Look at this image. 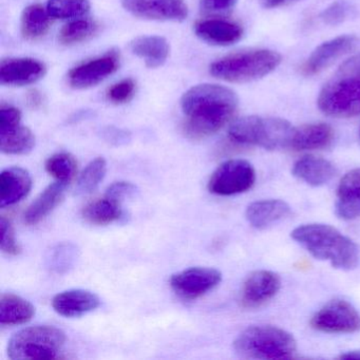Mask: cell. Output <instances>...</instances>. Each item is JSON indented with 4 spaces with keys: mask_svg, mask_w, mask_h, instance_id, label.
Here are the masks:
<instances>
[{
    "mask_svg": "<svg viewBox=\"0 0 360 360\" xmlns=\"http://www.w3.org/2000/svg\"><path fill=\"white\" fill-rule=\"evenodd\" d=\"M281 288V279L271 271H256L248 276L241 290V303L246 309H257L271 301Z\"/></svg>",
    "mask_w": 360,
    "mask_h": 360,
    "instance_id": "obj_13",
    "label": "cell"
},
{
    "mask_svg": "<svg viewBox=\"0 0 360 360\" xmlns=\"http://www.w3.org/2000/svg\"><path fill=\"white\" fill-rule=\"evenodd\" d=\"M238 355L250 359L294 358L297 342L290 333L274 326H254L244 330L233 342Z\"/></svg>",
    "mask_w": 360,
    "mask_h": 360,
    "instance_id": "obj_4",
    "label": "cell"
},
{
    "mask_svg": "<svg viewBox=\"0 0 360 360\" xmlns=\"http://www.w3.org/2000/svg\"><path fill=\"white\" fill-rule=\"evenodd\" d=\"M35 146V136L22 124L0 128V149L7 155H26Z\"/></svg>",
    "mask_w": 360,
    "mask_h": 360,
    "instance_id": "obj_26",
    "label": "cell"
},
{
    "mask_svg": "<svg viewBox=\"0 0 360 360\" xmlns=\"http://www.w3.org/2000/svg\"><path fill=\"white\" fill-rule=\"evenodd\" d=\"M41 94L37 91L31 92L30 96H29V104H30L32 107H37L41 105Z\"/></svg>",
    "mask_w": 360,
    "mask_h": 360,
    "instance_id": "obj_43",
    "label": "cell"
},
{
    "mask_svg": "<svg viewBox=\"0 0 360 360\" xmlns=\"http://www.w3.org/2000/svg\"><path fill=\"white\" fill-rule=\"evenodd\" d=\"M261 6L265 9H275V8L284 7L290 4L298 3L301 0H259Z\"/></svg>",
    "mask_w": 360,
    "mask_h": 360,
    "instance_id": "obj_41",
    "label": "cell"
},
{
    "mask_svg": "<svg viewBox=\"0 0 360 360\" xmlns=\"http://www.w3.org/2000/svg\"><path fill=\"white\" fill-rule=\"evenodd\" d=\"M290 237L315 259L328 261L333 267L352 271L359 261V250L353 240L328 224L309 223L296 227Z\"/></svg>",
    "mask_w": 360,
    "mask_h": 360,
    "instance_id": "obj_2",
    "label": "cell"
},
{
    "mask_svg": "<svg viewBox=\"0 0 360 360\" xmlns=\"http://www.w3.org/2000/svg\"><path fill=\"white\" fill-rule=\"evenodd\" d=\"M120 58L112 51L102 58L84 63L69 72V84L75 89H86L102 83L107 77L117 72Z\"/></svg>",
    "mask_w": 360,
    "mask_h": 360,
    "instance_id": "obj_14",
    "label": "cell"
},
{
    "mask_svg": "<svg viewBox=\"0 0 360 360\" xmlns=\"http://www.w3.org/2000/svg\"><path fill=\"white\" fill-rule=\"evenodd\" d=\"M222 281L220 271L212 267H191L170 278V286L181 298L193 300L219 285Z\"/></svg>",
    "mask_w": 360,
    "mask_h": 360,
    "instance_id": "obj_10",
    "label": "cell"
},
{
    "mask_svg": "<svg viewBox=\"0 0 360 360\" xmlns=\"http://www.w3.org/2000/svg\"><path fill=\"white\" fill-rule=\"evenodd\" d=\"M335 210L345 221L360 217V168L347 172L337 188Z\"/></svg>",
    "mask_w": 360,
    "mask_h": 360,
    "instance_id": "obj_17",
    "label": "cell"
},
{
    "mask_svg": "<svg viewBox=\"0 0 360 360\" xmlns=\"http://www.w3.org/2000/svg\"><path fill=\"white\" fill-rule=\"evenodd\" d=\"M136 193H138V187L136 185L126 181H120V182L113 183L107 188L105 197L123 204L126 200L136 197Z\"/></svg>",
    "mask_w": 360,
    "mask_h": 360,
    "instance_id": "obj_37",
    "label": "cell"
},
{
    "mask_svg": "<svg viewBox=\"0 0 360 360\" xmlns=\"http://www.w3.org/2000/svg\"><path fill=\"white\" fill-rule=\"evenodd\" d=\"M360 47V39L355 35H341L318 46L302 67L303 75L313 77L328 68L335 60Z\"/></svg>",
    "mask_w": 360,
    "mask_h": 360,
    "instance_id": "obj_12",
    "label": "cell"
},
{
    "mask_svg": "<svg viewBox=\"0 0 360 360\" xmlns=\"http://www.w3.org/2000/svg\"><path fill=\"white\" fill-rule=\"evenodd\" d=\"M295 130L296 128L286 120L250 115L233 122L229 126V136L238 144L277 150L290 148Z\"/></svg>",
    "mask_w": 360,
    "mask_h": 360,
    "instance_id": "obj_5",
    "label": "cell"
},
{
    "mask_svg": "<svg viewBox=\"0 0 360 360\" xmlns=\"http://www.w3.org/2000/svg\"><path fill=\"white\" fill-rule=\"evenodd\" d=\"M22 113L15 107H1L0 109V128L10 127V126L20 124Z\"/></svg>",
    "mask_w": 360,
    "mask_h": 360,
    "instance_id": "obj_39",
    "label": "cell"
},
{
    "mask_svg": "<svg viewBox=\"0 0 360 360\" xmlns=\"http://www.w3.org/2000/svg\"><path fill=\"white\" fill-rule=\"evenodd\" d=\"M79 258V250L71 242L56 244L46 255V266L51 273L65 275L75 269Z\"/></svg>",
    "mask_w": 360,
    "mask_h": 360,
    "instance_id": "obj_27",
    "label": "cell"
},
{
    "mask_svg": "<svg viewBox=\"0 0 360 360\" xmlns=\"http://www.w3.org/2000/svg\"><path fill=\"white\" fill-rule=\"evenodd\" d=\"M101 134L107 143L115 145V146H122V145L128 144L131 141V134L129 131L112 127V126L104 128Z\"/></svg>",
    "mask_w": 360,
    "mask_h": 360,
    "instance_id": "obj_38",
    "label": "cell"
},
{
    "mask_svg": "<svg viewBox=\"0 0 360 360\" xmlns=\"http://www.w3.org/2000/svg\"><path fill=\"white\" fill-rule=\"evenodd\" d=\"M35 309L28 300L14 294H4L0 299V324L18 326L30 321Z\"/></svg>",
    "mask_w": 360,
    "mask_h": 360,
    "instance_id": "obj_25",
    "label": "cell"
},
{
    "mask_svg": "<svg viewBox=\"0 0 360 360\" xmlns=\"http://www.w3.org/2000/svg\"><path fill=\"white\" fill-rule=\"evenodd\" d=\"M32 188L30 174L22 167H10L0 174V207L22 201Z\"/></svg>",
    "mask_w": 360,
    "mask_h": 360,
    "instance_id": "obj_19",
    "label": "cell"
},
{
    "mask_svg": "<svg viewBox=\"0 0 360 360\" xmlns=\"http://www.w3.org/2000/svg\"><path fill=\"white\" fill-rule=\"evenodd\" d=\"M238 103L237 94L223 86L203 84L191 88L181 100L187 136L198 140L216 134L233 117Z\"/></svg>",
    "mask_w": 360,
    "mask_h": 360,
    "instance_id": "obj_1",
    "label": "cell"
},
{
    "mask_svg": "<svg viewBox=\"0 0 360 360\" xmlns=\"http://www.w3.org/2000/svg\"><path fill=\"white\" fill-rule=\"evenodd\" d=\"M98 26L91 20H77L67 24L60 33V41L63 45L70 46L83 43L94 37Z\"/></svg>",
    "mask_w": 360,
    "mask_h": 360,
    "instance_id": "obj_32",
    "label": "cell"
},
{
    "mask_svg": "<svg viewBox=\"0 0 360 360\" xmlns=\"http://www.w3.org/2000/svg\"><path fill=\"white\" fill-rule=\"evenodd\" d=\"M355 11L353 4L349 3L347 0H337L321 12L320 18L328 26H338L349 18H353Z\"/></svg>",
    "mask_w": 360,
    "mask_h": 360,
    "instance_id": "obj_34",
    "label": "cell"
},
{
    "mask_svg": "<svg viewBox=\"0 0 360 360\" xmlns=\"http://www.w3.org/2000/svg\"><path fill=\"white\" fill-rule=\"evenodd\" d=\"M311 324L322 333L351 334L360 330V314L347 300L334 299L313 316Z\"/></svg>",
    "mask_w": 360,
    "mask_h": 360,
    "instance_id": "obj_9",
    "label": "cell"
},
{
    "mask_svg": "<svg viewBox=\"0 0 360 360\" xmlns=\"http://www.w3.org/2000/svg\"><path fill=\"white\" fill-rule=\"evenodd\" d=\"M68 184L56 181L50 184L25 212V222L29 225L37 224L51 214L65 198V193Z\"/></svg>",
    "mask_w": 360,
    "mask_h": 360,
    "instance_id": "obj_23",
    "label": "cell"
},
{
    "mask_svg": "<svg viewBox=\"0 0 360 360\" xmlns=\"http://www.w3.org/2000/svg\"><path fill=\"white\" fill-rule=\"evenodd\" d=\"M237 0H202V9L206 12H225L233 8Z\"/></svg>",
    "mask_w": 360,
    "mask_h": 360,
    "instance_id": "obj_40",
    "label": "cell"
},
{
    "mask_svg": "<svg viewBox=\"0 0 360 360\" xmlns=\"http://www.w3.org/2000/svg\"><path fill=\"white\" fill-rule=\"evenodd\" d=\"M132 15L145 20L182 22L188 15L183 0H121Z\"/></svg>",
    "mask_w": 360,
    "mask_h": 360,
    "instance_id": "obj_11",
    "label": "cell"
},
{
    "mask_svg": "<svg viewBox=\"0 0 360 360\" xmlns=\"http://www.w3.org/2000/svg\"><path fill=\"white\" fill-rule=\"evenodd\" d=\"M89 0H49L47 11L51 18L60 20L81 18L89 12Z\"/></svg>",
    "mask_w": 360,
    "mask_h": 360,
    "instance_id": "obj_33",
    "label": "cell"
},
{
    "mask_svg": "<svg viewBox=\"0 0 360 360\" xmlns=\"http://www.w3.org/2000/svg\"><path fill=\"white\" fill-rule=\"evenodd\" d=\"M292 176L313 187L323 186L332 181L336 168L328 160L315 155H305L292 166Z\"/></svg>",
    "mask_w": 360,
    "mask_h": 360,
    "instance_id": "obj_20",
    "label": "cell"
},
{
    "mask_svg": "<svg viewBox=\"0 0 360 360\" xmlns=\"http://www.w3.org/2000/svg\"><path fill=\"white\" fill-rule=\"evenodd\" d=\"M50 14L41 6L32 5L22 15V33L26 39H37L48 32L51 24Z\"/></svg>",
    "mask_w": 360,
    "mask_h": 360,
    "instance_id": "obj_29",
    "label": "cell"
},
{
    "mask_svg": "<svg viewBox=\"0 0 360 360\" xmlns=\"http://www.w3.org/2000/svg\"><path fill=\"white\" fill-rule=\"evenodd\" d=\"M0 229H1V242H0L1 250L10 256H16L20 254V248L16 242L13 226L5 217H1L0 219Z\"/></svg>",
    "mask_w": 360,
    "mask_h": 360,
    "instance_id": "obj_35",
    "label": "cell"
},
{
    "mask_svg": "<svg viewBox=\"0 0 360 360\" xmlns=\"http://www.w3.org/2000/svg\"><path fill=\"white\" fill-rule=\"evenodd\" d=\"M340 359H359L360 360V349H351V351L345 352L339 356Z\"/></svg>",
    "mask_w": 360,
    "mask_h": 360,
    "instance_id": "obj_42",
    "label": "cell"
},
{
    "mask_svg": "<svg viewBox=\"0 0 360 360\" xmlns=\"http://www.w3.org/2000/svg\"><path fill=\"white\" fill-rule=\"evenodd\" d=\"M45 167L56 181L69 184L77 174V162L70 153H58L47 160Z\"/></svg>",
    "mask_w": 360,
    "mask_h": 360,
    "instance_id": "obj_31",
    "label": "cell"
},
{
    "mask_svg": "<svg viewBox=\"0 0 360 360\" xmlns=\"http://www.w3.org/2000/svg\"><path fill=\"white\" fill-rule=\"evenodd\" d=\"M130 51L142 58L148 68L163 66L169 56V44L162 37H140L129 45Z\"/></svg>",
    "mask_w": 360,
    "mask_h": 360,
    "instance_id": "obj_24",
    "label": "cell"
},
{
    "mask_svg": "<svg viewBox=\"0 0 360 360\" xmlns=\"http://www.w3.org/2000/svg\"><path fill=\"white\" fill-rule=\"evenodd\" d=\"M107 172V162L100 157L92 160L79 176L77 185V195H89L98 188L100 183L104 180Z\"/></svg>",
    "mask_w": 360,
    "mask_h": 360,
    "instance_id": "obj_30",
    "label": "cell"
},
{
    "mask_svg": "<svg viewBox=\"0 0 360 360\" xmlns=\"http://www.w3.org/2000/svg\"><path fill=\"white\" fill-rule=\"evenodd\" d=\"M334 140V130L326 123L309 124L296 128L290 149L297 151L317 150L330 146Z\"/></svg>",
    "mask_w": 360,
    "mask_h": 360,
    "instance_id": "obj_22",
    "label": "cell"
},
{
    "mask_svg": "<svg viewBox=\"0 0 360 360\" xmlns=\"http://www.w3.org/2000/svg\"><path fill=\"white\" fill-rule=\"evenodd\" d=\"M278 52L269 49L250 50L231 54L210 65V75L231 83H248L266 77L281 64Z\"/></svg>",
    "mask_w": 360,
    "mask_h": 360,
    "instance_id": "obj_6",
    "label": "cell"
},
{
    "mask_svg": "<svg viewBox=\"0 0 360 360\" xmlns=\"http://www.w3.org/2000/svg\"><path fill=\"white\" fill-rule=\"evenodd\" d=\"M66 342V334L52 326L22 328L13 335L8 345L10 359H53Z\"/></svg>",
    "mask_w": 360,
    "mask_h": 360,
    "instance_id": "obj_7",
    "label": "cell"
},
{
    "mask_svg": "<svg viewBox=\"0 0 360 360\" xmlns=\"http://www.w3.org/2000/svg\"><path fill=\"white\" fill-rule=\"evenodd\" d=\"M101 305L98 295L88 290L75 288L65 290L54 297L52 307L58 315L66 318H77L96 311Z\"/></svg>",
    "mask_w": 360,
    "mask_h": 360,
    "instance_id": "obj_16",
    "label": "cell"
},
{
    "mask_svg": "<svg viewBox=\"0 0 360 360\" xmlns=\"http://www.w3.org/2000/svg\"><path fill=\"white\" fill-rule=\"evenodd\" d=\"M136 91V83L132 79H124L109 89L108 100L113 104H125L131 100Z\"/></svg>",
    "mask_w": 360,
    "mask_h": 360,
    "instance_id": "obj_36",
    "label": "cell"
},
{
    "mask_svg": "<svg viewBox=\"0 0 360 360\" xmlns=\"http://www.w3.org/2000/svg\"><path fill=\"white\" fill-rule=\"evenodd\" d=\"M255 182L256 172L250 162L229 160L212 172L208 181V191L218 195H239L250 191Z\"/></svg>",
    "mask_w": 360,
    "mask_h": 360,
    "instance_id": "obj_8",
    "label": "cell"
},
{
    "mask_svg": "<svg viewBox=\"0 0 360 360\" xmlns=\"http://www.w3.org/2000/svg\"><path fill=\"white\" fill-rule=\"evenodd\" d=\"M123 216L122 204L107 197L88 204L83 210L84 219L94 225L111 224L121 220Z\"/></svg>",
    "mask_w": 360,
    "mask_h": 360,
    "instance_id": "obj_28",
    "label": "cell"
},
{
    "mask_svg": "<svg viewBox=\"0 0 360 360\" xmlns=\"http://www.w3.org/2000/svg\"><path fill=\"white\" fill-rule=\"evenodd\" d=\"M195 32L202 41L214 46L233 45L243 37V29L240 25L223 20L198 22Z\"/></svg>",
    "mask_w": 360,
    "mask_h": 360,
    "instance_id": "obj_21",
    "label": "cell"
},
{
    "mask_svg": "<svg viewBox=\"0 0 360 360\" xmlns=\"http://www.w3.org/2000/svg\"><path fill=\"white\" fill-rule=\"evenodd\" d=\"M47 72L44 63L34 58H9L0 64V84L26 86L41 81Z\"/></svg>",
    "mask_w": 360,
    "mask_h": 360,
    "instance_id": "obj_15",
    "label": "cell"
},
{
    "mask_svg": "<svg viewBox=\"0 0 360 360\" xmlns=\"http://www.w3.org/2000/svg\"><path fill=\"white\" fill-rule=\"evenodd\" d=\"M318 107L328 117L360 115V53L345 60L326 82L318 96Z\"/></svg>",
    "mask_w": 360,
    "mask_h": 360,
    "instance_id": "obj_3",
    "label": "cell"
},
{
    "mask_svg": "<svg viewBox=\"0 0 360 360\" xmlns=\"http://www.w3.org/2000/svg\"><path fill=\"white\" fill-rule=\"evenodd\" d=\"M290 212V206L283 200L267 199L248 205L245 217L250 226L264 231L288 219Z\"/></svg>",
    "mask_w": 360,
    "mask_h": 360,
    "instance_id": "obj_18",
    "label": "cell"
}]
</instances>
